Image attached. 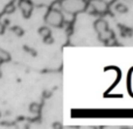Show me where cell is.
<instances>
[{
    "instance_id": "obj_1",
    "label": "cell",
    "mask_w": 133,
    "mask_h": 129,
    "mask_svg": "<svg viewBox=\"0 0 133 129\" xmlns=\"http://www.w3.org/2000/svg\"><path fill=\"white\" fill-rule=\"evenodd\" d=\"M60 6L69 14H77L87 9L88 2L85 0H60Z\"/></svg>"
},
{
    "instance_id": "obj_2",
    "label": "cell",
    "mask_w": 133,
    "mask_h": 129,
    "mask_svg": "<svg viewBox=\"0 0 133 129\" xmlns=\"http://www.w3.org/2000/svg\"><path fill=\"white\" fill-rule=\"evenodd\" d=\"M95 29H96L97 34H98L99 40L103 42H108L115 37L113 32L109 29L108 22L105 20H103V19H99V20H97L95 22Z\"/></svg>"
},
{
    "instance_id": "obj_3",
    "label": "cell",
    "mask_w": 133,
    "mask_h": 129,
    "mask_svg": "<svg viewBox=\"0 0 133 129\" xmlns=\"http://www.w3.org/2000/svg\"><path fill=\"white\" fill-rule=\"evenodd\" d=\"M85 11H88L91 14L104 15L109 12V5L105 0H89Z\"/></svg>"
},
{
    "instance_id": "obj_4",
    "label": "cell",
    "mask_w": 133,
    "mask_h": 129,
    "mask_svg": "<svg viewBox=\"0 0 133 129\" xmlns=\"http://www.w3.org/2000/svg\"><path fill=\"white\" fill-rule=\"evenodd\" d=\"M63 21H64L63 14L58 9H55V8L49 9L47 12L46 16H44V22L47 25L51 26V27H56V28L61 27L63 25Z\"/></svg>"
},
{
    "instance_id": "obj_5",
    "label": "cell",
    "mask_w": 133,
    "mask_h": 129,
    "mask_svg": "<svg viewBox=\"0 0 133 129\" xmlns=\"http://www.w3.org/2000/svg\"><path fill=\"white\" fill-rule=\"evenodd\" d=\"M19 7L22 12V15L25 18H29L33 12V8H34V4L30 0H20L19 1Z\"/></svg>"
},
{
    "instance_id": "obj_6",
    "label": "cell",
    "mask_w": 133,
    "mask_h": 129,
    "mask_svg": "<svg viewBox=\"0 0 133 129\" xmlns=\"http://www.w3.org/2000/svg\"><path fill=\"white\" fill-rule=\"evenodd\" d=\"M9 60H11V55H9L6 50L0 48V63L9 62Z\"/></svg>"
},
{
    "instance_id": "obj_7",
    "label": "cell",
    "mask_w": 133,
    "mask_h": 129,
    "mask_svg": "<svg viewBox=\"0 0 133 129\" xmlns=\"http://www.w3.org/2000/svg\"><path fill=\"white\" fill-rule=\"evenodd\" d=\"M56 0H33V4L39 5V6H50Z\"/></svg>"
},
{
    "instance_id": "obj_8",
    "label": "cell",
    "mask_w": 133,
    "mask_h": 129,
    "mask_svg": "<svg viewBox=\"0 0 133 129\" xmlns=\"http://www.w3.org/2000/svg\"><path fill=\"white\" fill-rule=\"evenodd\" d=\"M39 34L42 36V39H44V37H47V36H50L51 32L48 27H42V28L39 29Z\"/></svg>"
},
{
    "instance_id": "obj_9",
    "label": "cell",
    "mask_w": 133,
    "mask_h": 129,
    "mask_svg": "<svg viewBox=\"0 0 133 129\" xmlns=\"http://www.w3.org/2000/svg\"><path fill=\"white\" fill-rule=\"evenodd\" d=\"M115 9H116V12H118V13H120V14L126 13V12L129 11V8L126 7V5H124V4H117L115 6Z\"/></svg>"
},
{
    "instance_id": "obj_10",
    "label": "cell",
    "mask_w": 133,
    "mask_h": 129,
    "mask_svg": "<svg viewBox=\"0 0 133 129\" xmlns=\"http://www.w3.org/2000/svg\"><path fill=\"white\" fill-rule=\"evenodd\" d=\"M29 111H30V113H33V114H40V112H41V106H40L39 104H32L29 106Z\"/></svg>"
},
{
    "instance_id": "obj_11",
    "label": "cell",
    "mask_w": 133,
    "mask_h": 129,
    "mask_svg": "<svg viewBox=\"0 0 133 129\" xmlns=\"http://www.w3.org/2000/svg\"><path fill=\"white\" fill-rule=\"evenodd\" d=\"M127 83H129L130 93L133 95V69H131V71H130V73H129V80H127Z\"/></svg>"
},
{
    "instance_id": "obj_12",
    "label": "cell",
    "mask_w": 133,
    "mask_h": 129,
    "mask_svg": "<svg viewBox=\"0 0 133 129\" xmlns=\"http://www.w3.org/2000/svg\"><path fill=\"white\" fill-rule=\"evenodd\" d=\"M14 11H15V5H14V2H9V4L6 5V7H5V13H7V14L13 13Z\"/></svg>"
},
{
    "instance_id": "obj_13",
    "label": "cell",
    "mask_w": 133,
    "mask_h": 129,
    "mask_svg": "<svg viewBox=\"0 0 133 129\" xmlns=\"http://www.w3.org/2000/svg\"><path fill=\"white\" fill-rule=\"evenodd\" d=\"M12 32H13L15 35H18V36H22L23 33H25L22 28H20V27H13L12 28Z\"/></svg>"
},
{
    "instance_id": "obj_14",
    "label": "cell",
    "mask_w": 133,
    "mask_h": 129,
    "mask_svg": "<svg viewBox=\"0 0 133 129\" xmlns=\"http://www.w3.org/2000/svg\"><path fill=\"white\" fill-rule=\"evenodd\" d=\"M43 41H44V43H47V44H51L54 42V39L51 37V35L50 36H47V37H44L43 39Z\"/></svg>"
},
{
    "instance_id": "obj_15",
    "label": "cell",
    "mask_w": 133,
    "mask_h": 129,
    "mask_svg": "<svg viewBox=\"0 0 133 129\" xmlns=\"http://www.w3.org/2000/svg\"><path fill=\"white\" fill-rule=\"evenodd\" d=\"M54 128H62V123H60V122H56V123H54V126H53Z\"/></svg>"
},
{
    "instance_id": "obj_16",
    "label": "cell",
    "mask_w": 133,
    "mask_h": 129,
    "mask_svg": "<svg viewBox=\"0 0 133 129\" xmlns=\"http://www.w3.org/2000/svg\"><path fill=\"white\" fill-rule=\"evenodd\" d=\"M4 30H5V26L2 23H0V35L4 34Z\"/></svg>"
}]
</instances>
